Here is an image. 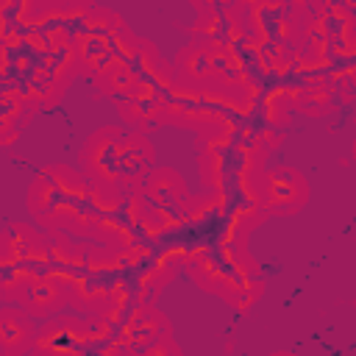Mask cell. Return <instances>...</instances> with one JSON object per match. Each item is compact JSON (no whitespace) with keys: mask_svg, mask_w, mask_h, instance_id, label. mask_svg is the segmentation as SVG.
I'll use <instances>...</instances> for the list:
<instances>
[{"mask_svg":"<svg viewBox=\"0 0 356 356\" xmlns=\"http://www.w3.org/2000/svg\"><path fill=\"white\" fill-rule=\"evenodd\" d=\"M8 300L17 303L31 317L47 320V317H56L58 312L67 309V286L47 270V273L25 275L22 281H17Z\"/></svg>","mask_w":356,"mask_h":356,"instance_id":"cell-8","label":"cell"},{"mask_svg":"<svg viewBox=\"0 0 356 356\" xmlns=\"http://www.w3.org/2000/svg\"><path fill=\"white\" fill-rule=\"evenodd\" d=\"M142 195V200L150 209H167V206H181L189 195V186L184 181V175L172 167H153L145 181L136 189Z\"/></svg>","mask_w":356,"mask_h":356,"instance_id":"cell-10","label":"cell"},{"mask_svg":"<svg viewBox=\"0 0 356 356\" xmlns=\"http://www.w3.org/2000/svg\"><path fill=\"white\" fill-rule=\"evenodd\" d=\"M125 125H100L81 145V175L92 186H120V156L125 145Z\"/></svg>","mask_w":356,"mask_h":356,"instance_id":"cell-6","label":"cell"},{"mask_svg":"<svg viewBox=\"0 0 356 356\" xmlns=\"http://www.w3.org/2000/svg\"><path fill=\"white\" fill-rule=\"evenodd\" d=\"M70 39L78 58V75H89V78L106 64L131 61L142 42L117 11L92 3L83 11V17L72 25Z\"/></svg>","mask_w":356,"mask_h":356,"instance_id":"cell-3","label":"cell"},{"mask_svg":"<svg viewBox=\"0 0 356 356\" xmlns=\"http://www.w3.org/2000/svg\"><path fill=\"white\" fill-rule=\"evenodd\" d=\"M50 270V239L33 222H8L0 231V300H8L17 281Z\"/></svg>","mask_w":356,"mask_h":356,"instance_id":"cell-4","label":"cell"},{"mask_svg":"<svg viewBox=\"0 0 356 356\" xmlns=\"http://www.w3.org/2000/svg\"><path fill=\"white\" fill-rule=\"evenodd\" d=\"M167 334H172V325L156 303L134 306L117 325V342L125 348L128 356H134L136 350H142L145 345H150Z\"/></svg>","mask_w":356,"mask_h":356,"instance_id":"cell-9","label":"cell"},{"mask_svg":"<svg viewBox=\"0 0 356 356\" xmlns=\"http://www.w3.org/2000/svg\"><path fill=\"white\" fill-rule=\"evenodd\" d=\"M256 195L264 217L295 214L309 203V181L300 170L289 164L264 167L256 178Z\"/></svg>","mask_w":356,"mask_h":356,"instance_id":"cell-7","label":"cell"},{"mask_svg":"<svg viewBox=\"0 0 356 356\" xmlns=\"http://www.w3.org/2000/svg\"><path fill=\"white\" fill-rule=\"evenodd\" d=\"M184 270L200 289L228 300L239 312H248L264 292V275L245 242L217 239L192 253Z\"/></svg>","mask_w":356,"mask_h":356,"instance_id":"cell-1","label":"cell"},{"mask_svg":"<svg viewBox=\"0 0 356 356\" xmlns=\"http://www.w3.org/2000/svg\"><path fill=\"white\" fill-rule=\"evenodd\" d=\"M28 117L31 111L22 106L17 95H0V147H8L17 142Z\"/></svg>","mask_w":356,"mask_h":356,"instance_id":"cell-12","label":"cell"},{"mask_svg":"<svg viewBox=\"0 0 356 356\" xmlns=\"http://www.w3.org/2000/svg\"><path fill=\"white\" fill-rule=\"evenodd\" d=\"M111 337L117 331L95 314H56L36 325L33 356H81L89 345Z\"/></svg>","mask_w":356,"mask_h":356,"instance_id":"cell-5","label":"cell"},{"mask_svg":"<svg viewBox=\"0 0 356 356\" xmlns=\"http://www.w3.org/2000/svg\"><path fill=\"white\" fill-rule=\"evenodd\" d=\"M270 356H298V353H292V350H275V353H270Z\"/></svg>","mask_w":356,"mask_h":356,"instance_id":"cell-15","label":"cell"},{"mask_svg":"<svg viewBox=\"0 0 356 356\" xmlns=\"http://www.w3.org/2000/svg\"><path fill=\"white\" fill-rule=\"evenodd\" d=\"M28 211L42 231H64L83 239L92 222L89 181L75 167L47 164L28 186Z\"/></svg>","mask_w":356,"mask_h":356,"instance_id":"cell-2","label":"cell"},{"mask_svg":"<svg viewBox=\"0 0 356 356\" xmlns=\"http://www.w3.org/2000/svg\"><path fill=\"white\" fill-rule=\"evenodd\" d=\"M337 106V97L334 92L328 89V83H300V92H298V100H295V111H303L309 117H323L328 111H334Z\"/></svg>","mask_w":356,"mask_h":356,"instance_id":"cell-13","label":"cell"},{"mask_svg":"<svg viewBox=\"0 0 356 356\" xmlns=\"http://www.w3.org/2000/svg\"><path fill=\"white\" fill-rule=\"evenodd\" d=\"M134 356H184V350H181V345L172 339V334H167V337H161V339L145 345V348L136 350Z\"/></svg>","mask_w":356,"mask_h":356,"instance_id":"cell-14","label":"cell"},{"mask_svg":"<svg viewBox=\"0 0 356 356\" xmlns=\"http://www.w3.org/2000/svg\"><path fill=\"white\" fill-rule=\"evenodd\" d=\"M36 323L17 303L0 306V356H25L33 350Z\"/></svg>","mask_w":356,"mask_h":356,"instance_id":"cell-11","label":"cell"}]
</instances>
